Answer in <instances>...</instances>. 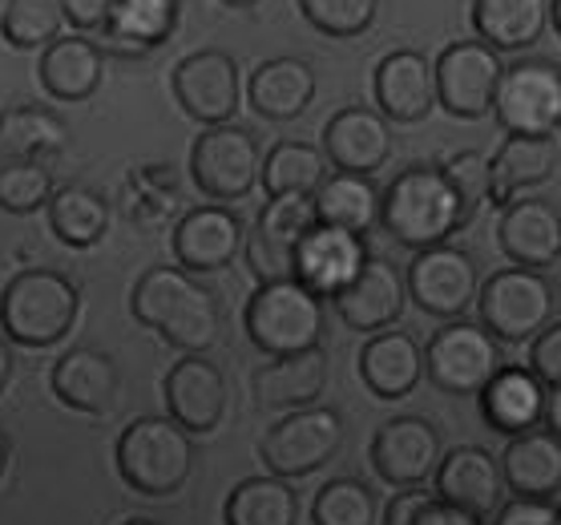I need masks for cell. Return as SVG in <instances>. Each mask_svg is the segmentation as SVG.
<instances>
[{
	"instance_id": "d590c367",
	"label": "cell",
	"mask_w": 561,
	"mask_h": 525,
	"mask_svg": "<svg viewBox=\"0 0 561 525\" xmlns=\"http://www.w3.org/2000/svg\"><path fill=\"white\" fill-rule=\"evenodd\" d=\"M546 16V0H472V28L489 49H529Z\"/></svg>"
},
{
	"instance_id": "ba28073f",
	"label": "cell",
	"mask_w": 561,
	"mask_h": 525,
	"mask_svg": "<svg viewBox=\"0 0 561 525\" xmlns=\"http://www.w3.org/2000/svg\"><path fill=\"white\" fill-rule=\"evenodd\" d=\"M259 170H263V150L259 138L247 126L222 122L206 126L191 146V182L210 203H239L255 191Z\"/></svg>"
},
{
	"instance_id": "7dc6e473",
	"label": "cell",
	"mask_w": 561,
	"mask_h": 525,
	"mask_svg": "<svg viewBox=\"0 0 561 525\" xmlns=\"http://www.w3.org/2000/svg\"><path fill=\"white\" fill-rule=\"evenodd\" d=\"M117 0H61V13L65 21L73 28H81V33H102L105 21H110V13H114Z\"/></svg>"
},
{
	"instance_id": "ab89813d",
	"label": "cell",
	"mask_w": 561,
	"mask_h": 525,
	"mask_svg": "<svg viewBox=\"0 0 561 525\" xmlns=\"http://www.w3.org/2000/svg\"><path fill=\"white\" fill-rule=\"evenodd\" d=\"M65 13L61 0H4L0 9V37L16 53L45 49L61 37Z\"/></svg>"
},
{
	"instance_id": "ffe728a7",
	"label": "cell",
	"mask_w": 561,
	"mask_h": 525,
	"mask_svg": "<svg viewBox=\"0 0 561 525\" xmlns=\"http://www.w3.org/2000/svg\"><path fill=\"white\" fill-rule=\"evenodd\" d=\"M323 158L332 170L371 179L392 158V126L368 105H344L323 126Z\"/></svg>"
},
{
	"instance_id": "6da1fadb",
	"label": "cell",
	"mask_w": 561,
	"mask_h": 525,
	"mask_svg": "<svg viewBox=\"0 0 561 525\" xmlns=\"http://www.w3.org/2000/svg\"><path fill=\"white\" fill-rule=\"evenodd\" d=\"M129 311L141 328H150L179 347L182 356H206L218 344L222 311L210 287L182 267H146L129 292Z\"/></svg>"
},
{
	"instance_id": "680465c9",
	"label": "cell",
	"mask_w": 561,
	"mask_h": 525,
	"mask_svg": "<svg viewBox=\"0 0 561 525\" xmlns=\"http://www.w3.org/2000/svg\"><path fill=\"white\" fill-rule=\"evenodd\" d=\"M0 9H4V0H0Z\"/></svg>"
},
{
	"instance_id": "9a60e30c",
	"label": "cell",
	"mask_w": 561,
	"mask_h": 525,
	"mask_svg": "<svg viewBox=\"0 0 561 525\" xmlns=\"http://www.w3.org/2000/svg\"><path fill=\"white\" fill-rule=\"evenodd\" d=\"M445 457L440 433L428 416H392L371 436V469L392 489L424 486Z\"/></svg>"
},
{
	"instance_id": "60d3db41",
	"label": "cell",
	"mask_w": 561,
	"mask_h": 525,
	"mask_svg": "<svg viewBox=\"0 0 561 525\" xmlns=\"http://www.w3.org/2000/svg\"><path fill=\"white\" fill-rule=\"evenodd\" d=\"M376 493L356 477H335L311 501L316 525H376Z\"/></svg>"
},
{
	"instance_id": "ee69618b",
	"label": "cell",
	"mask_w": 561,
	"mask_h": 525,
	"mask_svg": "<svg viewBox=\"0 0 561 525\" xmlns=\"http://www.w3.org/2000/svg\"><path fill=\"white\" fill-rule=\"evenodd\" d=\"M448 186L460 198V215L465 222H472V215L489 203V155L481 150H460V155H448L440 162Z\"/></svg>"
},
{
	"instance_id": "1f68e13d",
	"label": "cell",
	"mask_w": 561,
	"mask_h": 525,
	"mask_svg": "<svg viewBox=\"0 0 561 525\" xmlns=\"http://www.w3.org/2000/svg\"><path fill=\"white\" fill-rule=\"evenodd\" d=\"M69 126L37 102L0 110V167L9 162H49L65 150Z\"/></svg>"
},
{
	"instance_id": "8992f818",
	"label": "cell",
	"mask_w": 561,
	"mask_h": 525,
	"mask_svg": "<svg viewBox=\"0 0 561 525\" xmlns=\"http://www.w3.org/2000/svg\"><path fill=\"white\" fill-rule=\"evenodd\" d=\"M477 308H481V328L493 340H501V344H525L541 328L553 323L558 299H553V283L541 271L505 267L493 271L481 283Z\"/></svg>"
},
{
	"instance_id": "7c38bea8",
	"label": "cell",
	"mask_w": 561,
	"mask_h": 525,
	"mask_svg": "<svg viewBox=\"0 0 561 525\" xmlns=\"http://www.w3.org/2000/svg\"><path fill=\"white\" fill-rule=\"evenodd\" d=\"M170 85H174L182 114L194 117L198 126H222L243 105V73H239V61L222 49L186 53L174 65Z\"/></svg>"
},
{
	"instance_id": "f35d334b",
	"label": "cell",
	"mask_w": 561,
	"mask_h": 525,
	"mask_svg": "<svg viewBox=\"0 0 561 525\" xmlns=\"http://www.w3.org/2000/svg\"><path fill=\"white\" fill-rule=\"evenodd\" d=\"M174 206H179V174L167 162L134 167L122 182V210L138 227H153V222L170 218Z\"/></svg>"
},
{
	"instance_id": "7a4b0ae2",
	"label": "cell",
	"mask_w": 561,
	"mask_h": 525,
	"mask_svg": "<svg viewBox=\"0 0 561 525\" xmlns=\"http://www.w3.org/2000/svg\"><path fill=\"white\" fill-rule=\"evenodd\" d=\"M81 311V292L65 271L25 267L0 292V332L9 344L53 347L61 344Z\"/></svg>"
},
{
	"instance_id": "91938a15",
	"label": "cell",
	"mask_w": 561,
	"mask_h": 525,
	"mask_svg": "<svg viewBox=\"0 0 561 525\" xmlns=\"http://www.w3.org/2000/svg\"><path fill=\"white\" fill-rule=\"evenodd\" d=\"M558 129H561V126H558Z\"/></svg>"
},
{
	"instance_id": "7402d4cb",
	"label": "cell",
	"mask_w": 561,
	"mask_h": 525,
	"mask_svg": "<svg viewBox=\"0 0 561 525\" xmlns=\"http://www.w3.org/2000/svg\"><path fill=\"white\" fill-rule=\"evenodd\" d=\"M364 263H368V243L359 235L316 222L295 251V279L319 299H335L347 283L356 279Z\"/></svg>"
},
{
	"instance_id": "f907efd6",
	"label": "cell",
	"mask_w": 561,
	"mask_h": 525,
	"mask_svg": "<svg viewBox=\"0 0 561 525\" xmlns=\"http://www.w3.org/2000/svg\"><path fill=\"white\" fill-rule=\"evenodd\" d=\"M546 424H549V433L561 436V385H553L546 392Z\"/></svg>"
},
{
	"instance_id": "83f0119b",
	"label": "cell",
	"mask_w": 561,
	"mask_h": 525,
	"mask_svg": "<svg viewBox=\"0 0 561 525\" xmlns=\"http://www.w3.org/2000/svg\"><path fill=\"white\" fill-rule=\"evenodd\" d=\"M359 376H364L371 397H412L424 380V347L409 332H376L359 347Z\"/></svg>"
},
{
	"instance_id": "4fadbf2b",
	"label": "cell",
	"mask_w": 561,
	"mask_h": 525,
	"mask_svg": "<svg viewBox=\"0 0 561 525\" xmlns=\"http://www.w3.org/2000/svg\"><path fill=\"white\" fill-rule=\"evenodd\" d=\"M501 73H505V65L485 41H453L433 65L436 105H445L448 114L465 117V122L493 114V93H497Z\"/></svg>"
},
{
	"instance_id": "74e56055",
	"label": "cell",
	"mask_w": 561,
	"mask_h": 525,
	"mask_svg": "<svg viewBox=\"0 0 561 525\" xmlns=\"http://www.w3.org/2000/svg\"><path fill=\"white\" fill-rule=\"evenodd\" d=\"M328 174L332 170H328V158H323L319 146H311V141H279L263 158L259 182H263L267 198H311Z\"/></svg>"
},
{
	"instance_id": "3957f363",
	"label": "cell",
	"mask_w": 561,
	"mask_h": 525,
	"mask_svg": "<svg viewBox=\"0 0 561 525\" xmlns=\"http://www.w3.org/2000/svg\"><path fill=\"white\" fill-rule=\"evenodd\" d=\"M380 222L396 243L424 251V247L448 243V235L465 227V215H460V198L448 186L445 170L409 167L380 194Z\"/></svg>"
},
{
	"instance_id": "52a82bcc",
	"label": "cell",
	"mask_w": 561,
	"mask_h": 525,
	"mask_svg": "<svg viewBox=\"0 0 561 525\" xmlns=\"http://www.w3.org/2000/svg\"><path fill=\"white\" fill-rule=\"evenodd\" d=\"M340 445H344V416L335 409L311 404V409L283 412L259 441V457L271 477L295 481L323 469L340 453Z\"/></svg>"
},
{
	"instance_id": "30bf717a",
	"label": "cell",
	"mask_w": 561,
	"mask_h": 525,
	"mask_svg": "<svg viewBox=\"0 0 561 525\" xmlns=\"http://www.w3.org/2000/svg\"><path fill=\"white\" fill-rule=\"evenodd\" d=\"M501 359L497 340L469 320H448L440 332H433L424 347V372L440 392L453 397H477L497 376Z\"/></svg>"
},
{
	"instance_id": "f1b7e54d",
	"label": "cell",
	"mask_w": 561,
	"mask_h": 525,
	"mask_svg": "<svg viewBox=\"0 0 561 525\" xmlns=\"http://www.w3.org/2000/svg\"><path fill=\"white\" fill-rule=\"evenodd\" d=\"M497 465L513 498L549 501L561 489V436H553L549 429L510 436Z\"/></svg>"
},
{
	"instance_id": "e575fe53",
	"label": "cell",
	"mask_w": 561,
	"mask_h": 525,
	"mask_svg": "<svg viewBox=\"0 0 561 525\" xmlns=\"http://www.w3.org/2000/svg\"><path fill=\"white\" fill-rule=\"evenodd\" d=\"M45 210H49V231L73 251H90L110 231V203L93 186H81V182L57 186Z\"/></svg>"
},
{
	"instance_id": "5bb4252c",
	"label": "cell",
	"mask_w": 561,
	"mask_h": 525,
	"mask_svg": "<svg viewBox=\"0 0 561 525\" xmlns=\"http://www.w3.org/2000/svg\"><path fill=\"white\" fill-rule=\"evenodd\" d=\"M316 222L319 218L311 198H267V206L255 218V231L243 243L251 275L259 283L295 279V251Z\"/></svg>"
},
{
	"instance_id": "db71d44e",
	"label": "cell",
	"mask_w": 561,
	"mask_h": 525,
	"mask_svg": "<svg viewBox=\"0 0 561 525\" xmlns=\"http://www.w3.org/2000/svg\"><path fill=\"white\" fill-rule=\"evenodd\" d=\"M549 21H553V28H558L561 37V0H549Z\"/></svg>"
},
{
	"instance_id": "8d00e7d4",
	"label": "cell",
	"mask_w": 561,
	"mask_h": 525,
	"mask_svg": "<svg viewBox=\"0 0 561 525\" xmlns=\"http://www.w3.org/2000/svg\"><path fill=\"white\" fill-rule=\"evenodd\" d=\"M222 525H299V493L283 477H247L227 493Z\"/></svg>"
},
{
	"instance_id": "11a10c76",
	"label": "cell",
	"mask_w": 561,
	"mask_h": 525,
	"mask_svg": "<svg viewBox=\"0 0 561 525\" xmlns=\"http://www.w3.org/2000/svg\"><path fill=\"white\" fill-rule=\"evenodd\" d=\"M122 525H162V522H158V517H126Z\"/></svg>"
},
{
	"instance_id": "9c48e42d",
	"label": "cell",
	"mask_w": 561,
	"mask_h": 525,
	"mask_svg": "<svg viewBox=\"0 0 561 525\" xmlns=\"http://www.w3.org/2000/svg\"><path fill=\"white\" fill-rule=\"evenodd\" d=\"M493 117L510 138H553L561 126V65H510L493 93Z\"/></svg>"
},
{
	"instance_id": "484cf974",
	"label": "cell",
	"mask_w": 561,
	"mask_h": 525,
	"mask_svg": "<svg viewBox=\"0 0 561 525\" xmlns=\"http://www.w3.org/2000/svg\"><path fill=\"white\" fill-rule=\"evenodd\" d=\"M37 78H41V90L49 93L53 102L61 105L90 102L93 93L102 90L105 49L98 41L85 37V33H69V37L61 33L53 45L41 49Z\"/></svg>"
},
{
	"instance_id": "2e32d148",
	"label": "cell",
	"mask_w": 561,
	"mask_h": 525,
	"mask_svg": "<svg viewBox=\"0 0 561 525\" xmlns=\"http://www.w3.org/2000/svg\"><path fill=\"white\" fill-rule=\"evenodd\" d=\"M162 397H167L170 421L191 436L215 433L230 409L227 376L206 356H182L179 364H170L167 380H162Z\"/></svg>"
},
{
	"instance_id": "b9f144b4",
	"label": "cell",
	"mask_w": 561,
	"mask_h": 525,
	"mask_svg": "<svg viewBox=\"0 0 561 525\" xmlns=\"http://www.w3.org/2000/svg\"><path fill=\"white\" fill-rule=\"evenodd\" d=\"M57 191V179L45 162H9L0 167V210L9 215H37Z\"/></svg>"
},
{
	"instance_id": "d4e9b609",
	"label": "cell",
	"mask_w": 561,
	"mask_h": 525,
	"mask_svg": "<svg viewBox=\"0 0 561 525\" xmlns=\"http://www.w3.org/2000/svg\"><path fill=\"white\" fill-rule=\"evenodd\" d=\"M376 114L383 122H424V117L436 110V78L428 57L416 49H396L388 53L380 65H376Z\"/></svg>"
},
{
	"instance_id": "f5cc1de1",
	"label": "cell",
	"mask_w": 561,
	"mask_h": 525,
	"mask_svg": "<svg viewBox=\"0 0 561 525\" xmlns=\"http://www.w3.org/2000/svg\"><path fill=\"white\" fill-rule=\"evenodd\" d=\"M9 461H13V441H9L4 429H0V481H4V473H9Z\"/></svg>"
},
{
	"instance_id": "d6986e66",
	"label": "cell",
	"mask_w": 561,
	"mask_h": 525,
	"mask_svg": "<svg viewBox=\"0 0 561 525\" xmlns=\"http://www.w3.org/2000/svg\"><path fill=\"white\" fill-rule=\"evenodd\" d=\"M247 243L243 218L222 203L191 206L174 227V259L182 271H222Z\"/></svg>"
},
{
	"instance_id": "4dcf8cb0",
	"label": "cell",
	"mask_w": 561,
	"mask_h": 525,
	"mask_svg": "<svg viewBox=\"0 0 561 525\" xmlns=\"http://www.w3.org/2000/svg\"><path fill=\"white\" fill-rule=\"evenodd\" d=\"M558 170V141L553 138H505L489 158V203L510 206L525 191L553 179Z\"/></svg>"
},
{
	"instance_id": "ac0fdd59",
	"label": "cell",
	"mask_w": 561,
	"mask_h": 525,
	"mask_svg": "<svg viewBox=\"0 0 561 525\" xmlns=\"http://www.w3.org/2000/svg\"><path fill=\"white\" fill-rule=\"evenodd\" d=\"M53 397L81 416H105L122 392V368L105 347L77 344L53 359Z\"/></svg>"
},
{
	"instance_id": "d6a6232c",
	"label": "cell",
	"mask_w": 561,
	"mask_h": 525,
	"mask_svg": "<svg viewBox=\"0 0 561 525\" xmlns=\"http://www.w3.org/2000/svg\"><path fill=\"white\" fill-rule=\"evenodd\" d=\"M179 13V0H117L102 28V41L126 57H146L174 37Z\"/></svg>"
},
{
	"instance_id": "cb8c5ba5",
	"label": "cell",
	"mask_w": 561,
	"mask_h": 525,
	"mask_svg": "<svg viewBox=\"0 0 561 525\" xmlns=\"http://www.w3.org/2000/svg\"><path fill=\"white\" fill-rule=\"evenodd\" d=\"M328 376H332V359H328V352L319 344V347H307V352H291V356H271V364H263L251 376V392H255L259 409H271V412L311 409L323 397Z\"/></svg>"
},
{
	"instance_id": "5b68a950",
	"label": "cell",
	"mask_w": 561,
	"mask_h": 525,
	"mask_svg": "<svg viewBox=\"0 0 561 525\" xmlns=\"http://www.w3.org/2000/svg\"><path fill=\"white\" fill-rule=\"evenodd\" d=\"M251 344L267 356H291L319 347L323 340V299L311 295L299 279L259 283L243 311Z\"/></svg>"
},
{
	"instance_id": "c3c4849f",
	"label": "cell",
	"mask_w": 561,
	"mask_h": 525,
	"mask_svg": "<svg viewBox=\"0 0 561 525\" xmlns=\"http://www.w3.org/2000/svg\"><path fill=\"white\" fill-rule=\"evenodd\" d=\"M428 501H433V493L421 486L400 489V493H392V501L383 505V525H416V517H421V510Z\"/></svg>"
},
{
	"instance_id": "7bdbcfd3",
	"label": "cell",
	"mask_w": 561,
	"mask_h": 525,
	"mask_svg": "<svg viewBox=\"0 0 561 525\" xmlns=\"http://www.w3.org/2000/svg\"><path fill=\"white\" fill-rule=\"evenodd\" d=\"M380 0H299V13L323 37H359L376 21Z\"/></svg>"
},
{
	"instance_id": "e0dca14e",
	"label": "cell",
	"mask_w": 561,
	"mask_h": 525,
	"mask_svg": "<svg viewBox=\"0 0 561 525\" xmlns=\"http://www.w3.org/2000/svg\"><path fill=\"white\" fill-rule=\"evenodd\" d=\"M436 498L453 505V510L469 513L472 522H493V513L505 505V477L493 453L481 445H457L448 448L440 465H436Z\"/></svg>"
},
{
	"instance_id": "816d5d0a",
	"label": "cell",
	"mask_w": 561,
	"mask_h": 525,
	"mask_svg": "<svg viewBox=\"0 0 561 525\" xmlns=\"http://www.w3.org/2000/svg\"><path fill=\"white\" fill-rule=\"evenodd\" d=\"M13 368H16L13 344H9L4 332H0V397H4V388H9V380H13Z\"/></svg>"
},
{
	"instance_id": "44dd1931",
	"label": "cell",
	"mask_w": 561,
	"mask_h": 525,
	"mask_svg": "<svg viewBox=\"0 0 561 525\" xmlns=\"http://www.w3.org/2000/svg\"><path fill=\"white\" fill-rule=\"evenodd\" d=\"M497 243L513 267H553L561 259V210L549 198H513L501 206Z\"/></svg>"
},
{
	"instance_id": "4316f807",
	"label": "cell",
	"mask_w": 561,
	"mask_h": 525,
	"mask_svg": "<svg viewBox=\"0 0 561 525\" xmlns=\"http://www.w3.org/2000/svg\"><path fill=\"white\" fill-rule=\"evenodd\" d=\"M316 69L304 57H271L247 78V102L267 122H295L316 102Z\"/></svg>"
},
{
	"instance_id": "681fc988",
	"label": "cell",
	"mask_w": 561,
	"mask_h": 525,
	"mask_svg": "<svg viewBox=\"0 0 561 525\" xmlns=\"http://www.w3.org/2000/svg\"><path fill=\"white\" fill-rule=\"evenodd\" d=\"M416 525H481V522H472L469 513L453 510V505H445V501H440V498L433 493V501H428V505L421 510Z\"/></svg>"
},
{
	"instance_id": "f546056e",
	"label": "cell",
	"mask_w": 561,
	"mask_h": 525,
	"mask_svg": "<svg viewBox=\"0 0 561 525\" xmlns=\"http://www.w3.org/2000/svg\"><path fill=\"white\" fill-rule=\"evenodd\" d=\"M477 397L493 433L517 436L546 421V385L522 364H501L497 376Z\"/></svg>"
},
{
	"instance_id": "9f6ffc18",
	"label": "cell",
	"mask_w": 561,
	"mask_h": 525,
	"mask_svg": "<svg viewBox=\"0 0 561 525\" xmlns=\"http://www.w3.org/2000/svg\"><path fill=\"white\" fill-rule=\"evenodd\" d=\"M222 4H230V9H255L259 0H222Z\"/></svg>"
},
{
	"instance_id": "836d02e7",
	"label": "cell",
	"mask_w": 561,
	"mask_h": 525,
	"mask_svg": "<svg viewBox=\"0 0 561 525\" xmlns=\"http://www.w3.org/2000/svg\"><path fill=\"white\" fill-rule=\"evenodd\" d=\"M311 203H316V218L323 227L359 235V239L380 222V191H376V182L364 179V174L332 170V174L323 179V186L311 194Z\"/></svg>"
},
{
	"instance_id": "603a6c76",
	"label": "cell",
	"mask_w": 561,
	"mask_h": 525,
	"mask_svg": "<svg viewBox=\"0 0 561 525\" xmlns=\"http://www.w3.org/2000/svg\"><path fill=\"white\" fill-rule=\"evenodd\" d=\"M404 275L396 263L380 255H368V263L359 267V275L347 283L344 292L335 295V311L352 332H388L400 316H404Z\"/></svg>"
},
{
	"instance_id": "277c9868",
	"label": "cell",
	"mask_w": 561,
	"mask_h": 525,
	"mask_svg": "<svg viewBox=\"0 0 561 525\" xmlns=\"http://www.w3.org/2000/svg\"><path fill=\"white\" fill-rule=\"evenodd\" d=\"M114 465L141 498H174L194 473V436L170 416H134L117 436Z\"/></svg>"
},
{
	"instance_id": "f6af8a7d",
	"label": "cell",
	"mask_w": 561,
	"mask_h": 525,
	"mask_svg": "<svg viewBox=\"0 0 561 525\" xmlns=\"http://www.w3.org/2000/svg\"><path fill=\"white\" fill-rule=\"evenodd\" d=\"M529 372L549 388L561 385V320L534 335V344H529Z\"/></svg>"
},
{
	"instance_id": "6f0895ef",
	"label": "cell",
	"mask_w": 561,
	"mask_h": 525,
	"mask_svg": "<svg viewBox=\"0 0 561 525\" xmlns=\"http://www.w3.org/2000/svg\"><path fill=\"white\" fill-rule=\"evenodd\" d=\"M558 525H561V505H558Z\"/></svg>"
},
{
	"instance_id": "bcb514c9",
	"label": "cell",
	"mask_w": 561,
	"mask_h": 525,
	"mask_svg": "<svg viewBox=\"0 0 561 525\" xmlns=\"http://www.w3.org/2000/svg\"><path fill=\"white\" fill-rule=\"evenodd\" d=\"M489 525H558V505L537 498H510Z\"/></svg>"
},
{
	"instance_id": "8fae6325",
	"label": "cell",
	"mask_w": 561,
	"mask_h": 525,
	"mask_svg": "<svg viewBox=\"0 0 561 525\" xmlns=\"http://www.w3.org/2000/svg\"><path fill=\"white\" fill-rule=\"evenodd\" d=\"M404 292L416 299V308L436 316V320H460L481 292L477 259L453 243L424 247L412 255L409 271H404Z\"/></svg>"
}]
</instances>
